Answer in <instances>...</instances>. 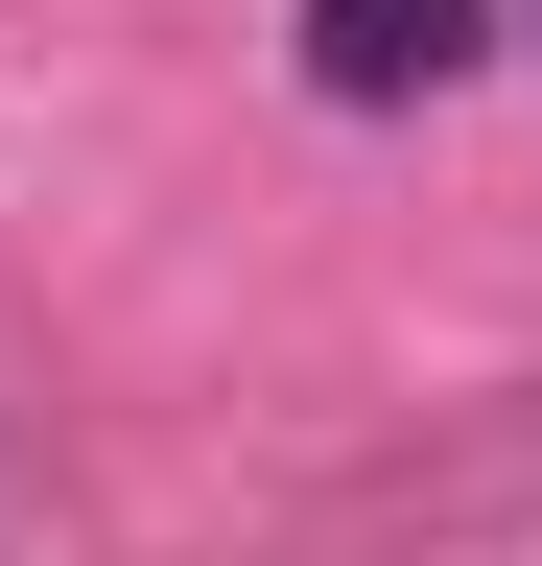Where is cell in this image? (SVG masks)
<instances>
[{"mask_svg": "<svg viewBox=\"0 0 542 566\" xmlns=\"http://www.w3.org/2000/svg\"><path fill=\"white\" fill-rule=\"evenodd\" d=\"M519 24H542V0H519Z\"/></svg>", "mask_w": 542, "mask_h": 566, "instance_id": "cell-2", "label": "cell"}, {"mask_svg": "<svg viewBox=\"0 0 542 566\" xmlns=\"http://www.w3.org/2000/svg\"><path fill=\"white\" fill-rule=\"evenodd\" d=\"M496 48V0H307V95H448Z\"/></svg>", "mask_w": 542, "mask_h": 566, "instance_id": "cell-1", "label": "cell"}]
</instances>
